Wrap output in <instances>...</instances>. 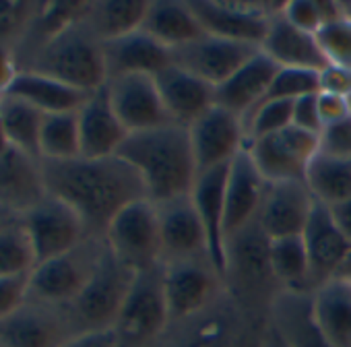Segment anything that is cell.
<instances>
[{
    "instance_id": "cell-1",
    "label": "cell",
    "mask_w": 351,
    "mask_h": 347,
    "mask_svg": "<svg viewBox=\"0 0 351 347\" xmlns=\"http://www.w3.org/2000/svg\"><path fill=\"white\" fill-rule=\"evenodd\" d=\"M48 195L73 207L91 236L104 238L110 222L130 203L147 199L136 169L122 157L42 159Z\"/></svg>"
},
{
    "instance_id": "cell-2",
    "label": "cell",
    "mask_w": 351,
    "mask_h": 347,
    "mask_svg": "<svg viewBox=\"0 0 351 347\" xmlns=\"http://www.w3.org/2000/svg\"><path fill=\"white\" fill-rule=\"evenodd\" d=\"M118 157L136 169L155 205L191 195L199 176L189 126L176 122L130 132Z\"/></svg>"
},
{
    "instance_id": "cell-3",
    "label": "cell",
    "mask_w": 351,
    "mask_h": 347,
    "mask_svg": "<svg viewBox=\"0 0 351 347\" xmlns=\"http://www.w3.org/2000/svg\"><path fill=\"white\" fill-rule=\"evenodd\" d=\"M271 314L246 308L226 289L203 312L173 320L153 347H265Z\"/></svg>"
},
{
    "instance_id": "cell-4",
    "label": "cell",
    "mask_w": 351,
    "mask_h": 347,
    "mask_svg": "<svg viewBox=\"0 0 351 347\" xmlns=\"http://www.w3.org/2000/svg\"><path fill=\"white\" fill-rule=\"evenodd\" d=\"M226 291L250 310L271 314L283 291L271 267V238L254 219L226 240Z\"/></svg>"
},
{
    "instance_id": "cell-5",
    "label": "cell",
    "mask_w": 351,
    "mask_h": 347,
    "mask_svg": "<svg viewBox=\"0 0 351 347\" xmlns=\"http://www.w3.org/2000/svg\"><path fill=\"white\" fill-rule=\"evenodd\" d=\"M23 71L48 75L85 93H93L108 83L104 42L95 38L83 19L44 44Z\"/></svg>"
},
{
    "instance_id": "cell-6",
    "label": "cell",
    "mask_w": 351,
    "mask_h": 347,
    "mask_svg": "<svg viewBox=\"0 0 351 347\" xmlns=\"http://www.w3.org/2000/svg\"><path fill=\"white\" fill-rule=\"evenodd\" d=\"M108 246V244H106ZM136 273L106 248L93 277L69 304V312L79 333L112 331L126 302Z\"/></svg>"
},
{
    "instance_id": "cell-7",
    "label": "cell",
    "mask_w": 351,
    "mask_h": 347,
    "mask_svg": "<svg viewBox=\"0 0 351 347\" xmlns=\"http://www.w3.org/2000/svg\"><path fill=\"white\" fill-rule=\"evenodd\" d=\"M169 322L171 318L163 287V265L136 273L112 328L118 347H153Z\"/></svg>"
},
{
    "instance_id": "cell-8",
    "label": "cell",
    "mask_w": 351,
    "mask_h": 347,
    "mask_svg": "<svg viewBox=\"0 0 351 347\" xmlns=\"http://www.w3.org/2000/svg\"><path fill=\"white\" fill-rule=\"evenodd\" d=\"M106 248L104 238L89 236L77 248L40 263L29 275V296L42 302L69 306L93 277Z\"/></svg>"
},
{
    "instance_id": "cell-9",
    "label": "cell",
    "mask_w": 351,
    "mask_h": 347,
    "mask_svg": "<svg viewBox=\"0 0 351 347\" xmlns=\"http://www.w3.org/2000/svg\"><path fill=\"white\" fill-rule=\"evenodd\" d=\"M104 240L118 261L134 273L161 265L157 207L149 199L126 205L108 226Z\"/></svg>"
},
{
    "instance_id": "cell-10",
    "label": "cell",
    "mask_w": 351,
    "mask_h": 347,
    "mask_svg": "<svg viewBox=\"0 0 351 347\" xmlns=\"http://www.w3.org/2000/svg\"><path fill=\"white\" fill-rule=\"evenodd\" d=\"M81 335L69 306L27 298L21 308L0 320V347H64Z\"/></svg>"
},
{
    "instance_id": "cell-11",
    "label": "cell",
    "mask_w": 351,
    "mask_h": 347,
    "mask_svg": "<svg viewBox=\"0 0 351 347\" xmlns=\"http://www.w3.org/2000/svg\"><path fill=\"white\" fill-rule=\"evenodd\" d=\"M201 27L209 36L261 48L273 17L283 3L246 0H189Z\"/></svg>"
},
{
    "instance_id": "cell-12",
    "label": "cell",
    "mask_w": 351,
    "mask_h": 347,
    "mask_svg": "<svg viewBox=\"0 0 351 347\" xmlns=\"http://www.w3.org/2000/svg\"><path fill=\"white\" fill-rule=\"evenodd\" d=\"M246 151L267 182H304L306 169L318 153V134L291 124L275 134L248 141Z\"/></svg>"
},
{
    "instance_id": "cell-13",
    "label": "cell",
    "mask_w": 351,
    "mask_h": 347,
    "mask_svg": "<svg viewBox=\"0 0 351 347\" xmlns=\"http://www.w3.org/2000/svg\"><path fill=\"white\" fill-rule=\"evenodd\" d=\"M163 287L171 322L203 312L226 289L223 275L209 256L163 265Z\"/></svg>"
},
{
    "instance_id": "cell-14",
    "label": "cell",
    "mask_w": 351,
    "mask_h": 347,
    "mask_svg": "<svg viewBox=\"0 0 351 347\" xmlns=\"http://www.w3.org/2000/svg\"><path fill=\"white\" fill-rule=\"evenodd\" d=\"M23 226L32 238L38 265L77 248L91 236L79 213L52 195L23 215Z\"/></svg>"
},
{
    "instance_id": "cell-15",
    "label": "cell",
    "mask_w": 351,
    "mask_h": 347,
    "mask_svg": "<svg viewBox=\"0 0 351 347\" xmlns=\"http://www.w3.org/2000/svg\"><path fill=\"white\" fill-rule=\"evenodd\" d=\"M189 132L199 174L232 163L246 149L244 120L217 104L193 122Z\"/></svg>"
},
{
    "instance_id": "cell-16",
    "label": "cell",
    "mask_w": 351,
    "mask_h": 347,
    "mask_svg": "<svg viewBox=\"0 0 351 347\" xmlns=\"http://www.w3.org/2000/svg\"><path fill=\"white\" fill-rule=\"evenodd\" d=\"M258 52L261 48L256 46L205 34L182 48L171 50V60L176 67L197 75L205 83L219 87Z\"/></svg>"
},
{
    "instance_id": "cell-17",
    "label": "cell",
    "mask_w": 351,
    "mask_h": 347,
    "mask_svg": "<svg viewBox=\"0 0 351 347\" xmlns=\"http://www.w3.org/2000/svg\"><path fill=\"white\" fill-rule=\"evenodd\" d=\"M155 207L159 219L161 265L209 256L207 234L191 195L157 203Z\"/></svg>"
},
{
    "instance_id": "cell-18",
    "label": "cell",
    "mask_w": 351,
    "mask_h": 347,
    "mask_svg": "<svg viewBox=\"0 0 351 347\" xmlns=\"http://www.w3.org/2000/svg\"><path fill=\"white\" fill-rule=\"evenodd\" d=\"M106 91L110 104L128 132L149 130L171 122L161 101L155 77L122 75L108 79Z\"/></svg>"
},
{
    "instance_id": "cell-19",
    "label": "cell",
    "mask_w": 351,
    "mask_h": 347,
    "mask_svg": "<svg viewBox=\"0 0 351 347\" xmlns=\"http://www.w3.org/2000/svg\"><path fill=\"white\" fill-rule=\"evenodd\" d=\"M314 205L304 182H267L256 222L271 240L302 236Z\"/></svg>"
},
{
    "instance_id": "cell-20",
    "label": "cell",
    "mask_w": 351,
    "mask_h": 347,
    "mask_svg": "<svg viewBox=\"0 0 351 347\" xmlns=\"http://www.w3.org/2000/svg\"><path fill=\"white\" fill-rule=\"evenodd\" d=\"M46 197L42 159L9 147L0 155V207L23 217Z\"/></svg>"
},
{
    "instance_id": "cell-21",
    "label": "cell",
    "mask_w": 351,
    "mask_h": 347,
    "mask_svg": "<svg viewBox=\"0 0 351 347\" xmlns=\"http://www.w3.org/2000/svg\"><path fill=\"white\" fill-rule=\"evenodd\" d=\"M267 180L254 165L248 151H240L228 167L226 180V219L223 232L226 240L248 224H252L258 215L263 197H265Z\"/></svg>"
},
{
    "instance_id": "cell-22",
    "label": "cell",
    "mask_w": 351,
    "mask_h": 347,
    "mask_svg": "<svg viewBox=\"0 0 351 347\" xmlns=\"http://www.w3.org/2000/svg\"><path fill=\"white\" fill-rule=\"evenodd\" d=\"M302 240L306 244L312 285L316 289L337 275L339 267L351 250V244L335 224L330 209L320 203L314 205L312 215L302 232Z\"/></svg>"
},
{
    "instance_id": "cell-23",
    "label": "cell",
    "mask_w": 351,
    "mask_h": 347,
    "mask_svg": "<svg viewBox=\"0 0 351 347\" xmlns=\"http://www.w3.org/2000/svg\"><path fill=\"white\" fill-rule=\"evenodd\" d=\"M155 83L165 112L176 124L191 126L215 106V87L176 64L161 71Z\"/></svg>"
},
{
    "instance_id": "cell-24",
    "label": "cell",
    "mask_w": 351,
    "mask_h": 347,
    "mask_svg": "<svg viewBox=\"0 0 351 347\" xmlns=\"http://www.w3.org/2000/svg\"><path fill=\"white\" fill-rule=\"evenodd\" d=\"M81 132V157H112L118 155L126 136L130 134L116 116L106 85L93 91L83 108L77 112Z\"/></svg>"
},
{
    "instance_id": "cell-25",
    "label": "cell",
    "mask_w": 351,
    "mask_h": 347,
    "mask_svg": "<svg viewBox=\"0 0 351 347\" xmlns=\"http://www.w3.org/2000/svg\"><path fill=\"white\" fill-rule=\"evenodd\" d=\"M228 165L201 171L197 182L191 191V199L197 207V213L203 222L207 244H209V259L215 269L223 275L226 271V180H228Z\"/></svg>"
},
{
    "instance_id": "cell-26",
    "label": "cell",
    "mask_w": 351,
    "mask_h": 347,
    "mask_svg": "<svg viewBox=\"0 0 351 347\" xmlns=\"http://www.w3.org/2000/svg\"><path fill=\"white\" fill-rule=\"evenodd\" d=\"M108 79L122 75H149L157 77L165 71L171 60V50L159 44L155 38L145 34L143 29L128 34L124 38L112 40L104 44Z\"/></svg>"
},
{
    "instance_id": "cell-27",
    "label": "cell",
    "mask_w": 351,
    "mask_h": 347,
    "mask_svg": "<svg viewBox=\"0 0 351 347\" xmlns=\"http://www.w3.org/2000/svg\"><path fill=\"white\" fill-rule=\"evenodd\" d=\"M261 52L269 56L279 69H300V71L320 73L326 67L316 36L293 27L281 15V9L269 25V32L261 44Z\"/></svg>"
},
{
    "instance_id": "cell-28",
    "label": "cell",
    "mask_w": 351,
    "mask_h": 347,
    "mask_svg": "<svg viewBox=\"0 0 351 347\" xmlns=\"http://www.w3.org/2000/svg\"><path fill=\"white\" fill-rule=\"evenodd\" d=\"M271 328L283 347H335L312 316V294L281 291L271 308Z\"/></svg>"
},
{
    "instance_id": "cell-29",
    "label": "cell",
    "mask_w": 351,
    "mask_h": 347,
    "mask_svg": "<svg viewBox=\"0 0 351 347\" xmlns=\"http://www.w3.org/2000/svg\"><path fill=\"white\" fill-rule=\"evenodd\" d=\"M277 69L279 67L269 56L258 52L228 81L215 87V104L244 120L263 101Z\"/></svg>"
},
{
    "instance_id": "cell-30",
    "label": "cell",
    "mask_w": 351,
    "mask_h": 347,
    "mask_svg": "<svg viewBox=\"0 0 351 347\" xmlns=\"http://www.w3.org/2000/svg\"><path fill=\"white\" fill-rule=\"evenodd\" d=\"M141 29L169 50L182 48L205 36L189 0L186 3H178V0L149 3Z\"/></svg>"
},
{
    "instance_id": "cell-31",
    "label": "cell",
    "mask_w": 351,
    "mask_h": 347,
    "mask_svg": "<svg viewBox=\"0 0 351 347\" xmlns=\"http://www.w3.org/2000/svg\"><path fill=\"white\" fill-rule=\"evenodd\" d=\"M7 95L25 99L27 104L36 106L40 112L48 116V114L79 112L91 93L75 89L58 79H52L36 71H21Z\"/></svg>"
},
{
    "instance_id": "cell-32",
    "label": "cell",
    "mask_w": 351,
    "mask_h": 347,
    "mask_svg": "<svg viewBox=\"0 0 351 347\" xmlns=\"http://www.w3.org/2000/svg\"><path fill=\"white\" fill-rule=\"evenodd\" d=\"M316 326L335 347H351V287L332 277L312 291Z\"/></svg>"
},
{
    "instance_id": "cell-33",
    "label": "cell",
    "mask_w": 351,
    "mask_h": 347,
    "mask_svg": "<svg viewBox=\"0 0 351 347\" xmlns=\"http://www.w3.org/2000/svg\"><path fill=\"white\" fill-rule=\"evenodd\" d=\"M149 0H95L87 3L83 21L99 42H112L143 27Z\"/></svg>"
},
{
    "instance_id": "cell-34",
    "label": "cell",
    "mask_w": 351,
    "mask_h": 347,
    "mask_svg": "<svg viewBox=\"0 0 351 347\" xmlns=\"http://www.w3.org/2000/svg\"><path fill=\"white\" fill-rule=\"evenodd\" d=\"M304 184L314 201L328 209L351 199V159L318 151L306 169Z\"/></svg>"
},
{
    "instance_id": "cell-35",
    "label": "cell",
    "mask_w": 351,
    "mask_h": 347,
    "mask_svg": "<svg viewBox=\"0 0 351 347\" xmlns=\"http://www.w3.org/2000/svg\"><path fill=\"white\" fill-rule=\"evenodd\" d=\"M46 114L36 106L19 99L15 95H5L0 99V122L5 128L9 147H15L32 157H40V134Z\"/></svg>"
},
{
    "instance_id": "cell-36",
    "label": "cell",
    "mask_w": 351,
    "mask_h": 347,
    "mask_svg": "<svg viewBox=\"0 0 351 347\" xmlns=\"http://www.w3.org/2000/svg\"><path fill=\"white\" fill-rule=\"evenodd\" d=\"M271 267L283 291L312 294V273L302 236L271 240Z\"/></svg>"
},
{
    "instance_id": "cell-37",
    "label": "cell",
    "mask_w": 351,
    "mask_h": 347,
    "mask_svg": "<svg viewBox=\"0 0 351 347\" xmlns=\"http://www.w3.org/2000/svg\"><path fill=\"white\" fill-rule=\"evenodd\" d=\"M40 157L46 161H66L81 157V132L77 112L48 114L40 134Z\"/></svg>"
},
{
    "instance_id": "cell-38",
    "label": "cell",
    "mask_w": 351,
    "mask_h": 347,
    "mask_svg": "<svg viewBox=\"0 0 351 347\" xmlns=\"http://www.w3.org/2000/svg\"><path fill=\"white\" fill-rule=\"evenodd\" d=\"M38 267V256L23 219L0 232V279L32 275Z\"/></svg>"
},
{
    "instance_id": "cell-39",
    "label": "cell",
    "mask_w": 351,
    "mask_h": 347,
    "mask_svg": "<svg viewBox=\"0 0 351 347\" xmlns=\"http://www.w3.org/2000/svg\"><path fill=\"white\" fill-rule=\"evenodd\" d=\"M281 15L293 27L314 36L324 23L341 17L337 0H291L281 5Z\"/></svg>"
},
{
    "instance_id": "cell-40",
    "label": "cell",
    "mask_w": 351,
    "mask_h": 347,
    "mask_svg": "<svg viewBox=\"0 0 351 347\" xmlns=\"http://www.w3.org/2000/svg\"><path fill=\"white\" fill-rule=\"evenodd\" d=\"M293 124V101H263L246 118V143L275 134Z\"/></svg>"
},
{
    "instance_id": "cell-41",
    "label": "cell",
    "mask_w": 351,
    "mask_h": 347,
    "mask_svg": "<svg viewBox=\"0 0 351 347\" xmlns=\"http://www.w3.org/2000/svg\"><path fill=\"white\" fill-rule=\"evenodd\" d=\"M312 93H318V73L300 69H277L263 101H295Z\"/></svg>"
},
{
    "instance_id": "cell-42",
    "label": "cell",
    "mask_w": 351,
    "mask_h": 347,
    "mask_svg": "<svg viewBox=\"0 0 351 347\" xmlns=\"http://www.w3.org/2000/svg\"><path fill=\"white\" fill-rule=\"evenodd\" d=\"M326 64L351 73V21L339 17L324 23L316 34Z\"/></svg>"
},
{
    "instance_id": "cell-43",
    "label": "cell",
    "mask_w": 351,
    "mask_h": 347,
    "mask_svg": "<svg viewBox=\"0 0 351 347\" xmlns=\"http://www.w3.org/2000/svg\"><path fill=\"white\" fill-rule=\"evenodd\" d=\"M42 3H0V44L19 50Z\"/></svg>"
},
{
    "instance_id": "cell-44",
    "label": "cell",
    "mask_w": 351,
    "mask_h": 347,
    "mask_svg": "<svg viewBox=\"0 0 351 347\" xmlns=\"http://www.w3.org/2000/svg\"><path fill=\"white\" fill-rule=\"evenodd\" d=\"M318 151L332 155V157H343L351 159V116L326 124L320 134H318Z\"/></svg>"
},
{
    "instance_id": "cell-45",
    "label": "cell",
    "mask_w": 351,
    "mask_h": 347,
    "mask_svg": "<svg viewBox=\"0 0 351 347\" xmlns=\"http://www.w3.org/2000/svg\"><path fill=\"white\" fill-rule=\"evenodd\" d=\"M29 298V275L0 279V320L11 316Z\"/></svg>"
},
{
    "instance_id": "cell-46",
    "label": "cell",
    "mask_w": 351,
    "mask_h": 347,
    "mask_svg": "<svg viewBox=\"0 0 351 347\" xmlns=\"http://www.w3.org/2000/svg\"><path fill=\"white\" fill-rule=\"evenodd\" d=\"M318 93L300 97L293 101V126L308 130L312 134H320L322 130V122H320V114H318Z\"/></svg>"
},
{
    "instance_id": "cell-47",
    "label": "cell",
    "mask_w": 351,
    "mask_h": 347,
    "mask_svg": "<svg viewBox=\"0 0 351 347\" xmlns=\"http://www.w3.org/2000/svg\"><path fill=\"white\" fill-rule=\"evenodd\" d=\"M318 91L347 97L351 93V73L332 64H326L318 73Z\"/></svg>"
},
{
    "instance_id": "cell-48",
    "label": "cell",
    "mask_w": 351,
    "mask_h": 347,
    "mask_svg": "<svg viewBox=\"0 0 351 347\" xmlns=\"http://www.w3.org/2000/svg\"><path fill=\"white\" fill-rule=\"evenodd\" d=\"M316 99H318V114H320L322 128H324L326 124H332V122H339V120H343V118L351 116L347 97H341V95H332V93H322V91H318Z\"/></svg>"
},
{
    "instance_id": "cell-49",
    "label": "cell",
    "mask_w": 351,
    "mask_h": 347,
    "mask_svg": "<svg viewBox=\"0 0 351 347\" xmlns=\"http://www.w3.org/2000/svg\"><path fill=\"white\" fill-rule=\"evenodd\" d=\"M19 73H21V64H19L17 50L0 44V95L5 97L9 93Z\"/></svg>"
},
{
    "instance_id": "cell-50",
    "label": "cell",
    "mask_w": 351,
    "mask_h": 347,
    "mask_svg": "<svg viewBox=\"0 0 351 347\" xmlns=\"http://www.w3.org/2000/svg\"><path fill=\"white\" fill-rule=\"evenodd\" d=\"M64 347H118L114 331H99V333H81L71 339Z\"/></svg>"
},
{
    "instance_id": "cell-51",
    "label": "cell",
    "mask_w": 351,
    "mask_h": 347,
    "mask_svg": "<svg viewBox=\"0 0 351 347\" xmlns=\"http://www.w3.org/2000/svg\"><path fill=\"white\" fill-rule=\"evenodd\" d=\"M330 215H332L335 224L339 226V230L343 232V236L351 244V199H347V201L330 207Z\"/></svg>"
},
{
    "instance_id": "cell-52",
    "label": "cell",
    "mask_w": 351,
    "mask_h": 347,
    "mask_svg": "<svg viewBox=\"0 0 351 347\" xmlns=\"http://www.w3.org/2000/svg\"><path fill=\"white\" fill-rule=\"evenodd\" d=\"M21 219H23L21 215L9 211V209H5V207H0V232H5L7 228H11L13 224H17V222H21Z\"/></svg>"
},
{
    "instance_id": "cell-53",
    "label": "cell",
    "mask_w": 351,
    "mask_h": 347,
    "mask_svg": "<svg viewBox=\"0 0 351 347\" xmlns=\"http://www.w3.org/2000/svg\"><path fill=\"white\" fill-rule=\"evenodd\" d=\"M335 277L341 279V281H345V283L351 287V250H349V254L345 256V261H343V265L339 267V271H337Z\"/></svg>"
},
{
    "instance_id": "cell-54",
    "label": "cell",
    "mask_w": 351,
    "mask_h": 347,
    "mask_svg": "<svg viewBox=\"0 0 351 347\" xmlns=\"http://www.w3.org/2000/svg\"><path fill=\"white\" fill-rule=\"evenodd\" d=\"M265 347H283V345H281V341H279V337L275 335V331H273V328H269V335H267Z\"/></svg>"
},
{
    "instance_id": "cell-55",
    "label": "cell",
    "mask_w": 351,
    "mask_h": 347,
    "mask_svg": "<svg viewBox=\"0 0 351 347\" xmlns=\"http://www.w3.org/2000/svg\"><path fill=\"white\" fill-rule=\"evenodd\" d=\"M9 149V141L5 136V128H3V122H0V155H3L5 151Z\"/></svg>"
},
{
    "instance_id": "cell-56",
    "label": "cell",
    "mask_w": 351,
    "mask_h": 347,
    "mask_svg": "<svg viewBox=\"0 0 351 347\" xmlns=\"http://www.w3.org/2000/svg\"><path fill=\"white\" fill-rule=\"evenodd\" d=\"M347 101H349V112H351V93L347 95Z\"/></svg>"
},
{
    "instance_id": "cell-57",
    "label": "cell",
    "mask_w": 351,
    "mask_h": 347,
    "mask_svg": "<svg viewBox=\"0 0 351 347\" xmlns=\"http://www.w3.org/2000/svg\"><path fill=\"white\" fill-rule=\"evenodd\" d=\"M0 99H3V95H0Z\"/></svg>"
}]
</instances>
